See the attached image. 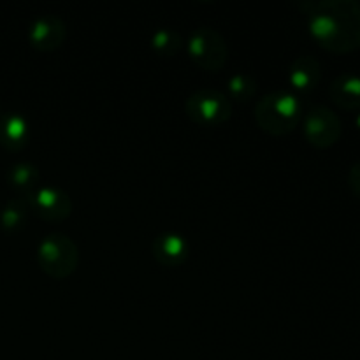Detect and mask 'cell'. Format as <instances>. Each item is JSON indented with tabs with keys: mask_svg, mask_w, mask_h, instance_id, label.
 Wrapping results in <instances>:
<instances>
[{
	"mask_svg": "<svg viewBox=\"0 0 360 360\" xmlns=\"http://www.w3.org/2000/svg\"><path fill=\"white\" fill-rule=\"evenodd\" d=\"M39 267L55 280H65L79 264V248L70 236L51 232L44 236L37 246Z\"/></svg>",
	"mask_w": 360,
	"mask_h": 360,
	"instance_id": "obj_3",
	"label": "cell"
},
{
	"mask_svg": "<svg viewBox=\"0 0 360 360\" xmlns=\"http://www.w3.org/2000/svg\"><path fill=\"white\" fill-rule=\"evenodd\" d=\"M28 211H30V206L25 197H14L7 200L6 206L0 210V225L4 231L14 232L23 227L27 224Z\"/></svg>",
	"mask_w": 360,
	"mask_h": 360,
	"instance_id": "obj_14",
	"label": "cell"
},
{
	"mask_svg": "<svg viewBox=\"0 0 360 360\" xmlns=\"http://www.w3.org/2000/svg\"><path fill=\"white\" fill-rule=\"evenodd\" d=\"M30 211L46 221H62L72 213V200L58 186L39 185L32 193L25 195Z\"/></svg>",
	"mask_w": 360,
	"mask_h": 360,
	"instance_id": "obj_7",
	"label": "cell"
},
{
	"mask_svg": "<svg viewBox=\"0 0 360 360\" xmlns=\"http://www.w3.org/2000/svg\"><path fill=\"white\" fill-rule=\"evenodd\" d=\"M320 79H322V65L311 55L297 56L288 67V81L292 88L301 94L315 90Z\"/></svg>",
	"mask_w": 360,
	"mask_h": 360,
	"instance_id": "obj_11",
	"label": "cell"
},
{
	"mask_svg": "<svg viewBox=\"0 0 360 360\" xmlns=\"http://www.w3.org/2000/svg\"><path fill=\"white\" fill-rule=\"evenodd\" d=\"M329 95L336 105L347 111L360 109V74L343 72L333 79Z\"/></svg>",
	"mask_w": 360,
	"mask_h": 360,
	"instance_id": "obj_12",
	"label": "cell"
},
{
	"mask_svg": "<svg viewBox=\"0 0 360 360\" xmlns=\"http://www.w3.org/2000/svg\"><path fill=\"white\" fill-rule=\"evenodd\" d=\"M257 86H259V84H257L255 77L250 76V74H245V72L232 74L227 81L229 98L238 102L250 101V98L255 97Z\"/></svg>",
	"mask_w": 360,
	"mask_h": 360,
	"instance_id": "obj_16",
	"label": "cell"
},
{
	"mask_svg": "<svg viewBox=\"0 0 360 360\" xmlns=\"http://www.w3.org/2000/svg\"><path fill=\"white\" fill-rule=\"evenodd\" d=\"M348 185H350L352 192L360 197V160L352 165L350 172H348Z\"/></svg>",
	"mask_w": 360,
	"mask_h": 360,
	"instance_id": "obj_17",
	"label": "cell"
},
{
	"mask_svg": "<svg viewBox=\"0 0 360 360\" xmlns=\"http://www.w3.org/2000/svg\"><path fill=\"white\" fill-rule=\"evenodd\" d=\"M7 181L18 192H23L25 195H28L39 186L41 172H39L37 165L30 164V162H18V164L11 165L9 171H7Z\"/></svg>",
	"mask_w": 360,
	"mask_h": 360,
	"instance_id": "obj_13",
	"label": "cell"
},
{
	"mask_svg": "<svg viewBox=\"0 0 360 360\" xmlns=\"http://www.w3.org/2000/svg\"><path fill=\"white\" fill-rule=\"evenodd\" d=\"M355 127L360 130V109H359L357 115H355Z\"/></svg>",
	"mask_w": 360,
	"mask_h": 360,
	"instance_id": "obj_18",
	"label": "cell"
},
{
	"mask_svg": "<svg viewBox=\"0 0 360 360\" xmlns=\"http://www.w3.org/2000/svg\"><path fill=\"white\" fill-rule=\"evenodd\" d=\"M253 116L257 125L267 134L285 136L302 120V102L292 91L274 90L257 101Z\"/></svg>",
	"mask_w": 360,
	"mask_h": 360,
	"instance_id": "obj_2",
	"label": "cell"
},
{
	"mask_svg": "<svg viewBox=\"0 0 360 360\" xmlns=\"http://www.w3.org/2000/svg\"><path fill=\"white\" fill-rule=\"evenodd\" d=\"M306 14L311 37L323 49L347 55L360 49V2L357 0H306L297 4Z\"/></svg>",
	"mask_w": 360,
	"mask_h": 360,
	"instance_id": "obj_1",
	"label": "cell"
},
{
	"mask_svg": "<svg viewBox=\"0 0 360 360\" xmlns=\"http://www.w3.org/2000/svg\"><path fill=\"white\" fill-rule=\"evenodd\" d=\"M151 48L162 56H172L181 49L183 37L178 30L171 27H162L151 34Z\"/></svg>",
	"mask_w": 360,
	"mask_h": 360,
	"instance_id": "obj_15",
	"label": "cell"
},
{
	"mask_svg": "<svg viewBox=\"0 0 360 360\" xmlns=\"http://www.w3.org/2000/svg\"><path fill=\"white\" fill-rule=\"evenodd\" d=\"M186 115L204 127H217L227 122L234 104L225 91L217 88H199L185 102Z\"/></svg>",
	"mask_w": 360,
	"mask_h": 360,
	"instance_id": "obj_4",
	"label": "cell"
},
{
	"mask_svg": "<svg viewBox=\"0 0 360 360\" xmlns=\"http://www.w3.org/2000/svg\"><path fill=\"white\" fill-rule=\"evenodd\" d=\"M30 137V127L27 118L18 111H7L0 115V144L7 151H20L27 146Z\"/></svg>",
	"mask_w": 360,
	"mask_h": 360,
	"instance_id": "obj_10",
	"label": "cell"
},
{
	"mask_svg": "<svg viewBox=\"0 0 360 360\" xmlns=\"http://www.w3.org/2000/svg\"><path fill=\"white\" fill-rule=\"evenodd\" d=\"M188 55L200 69L217 72L221 70L229 58V46L225 37L213 27H197L186 41Z\"/></svg>",
	"mask_w": 360,
	"mask_h": 360,
	"instance_id": "obj_5",
	"label": "cell"
},
{
	"mask_svg": "<svg viewBox=\"0 0 360 360\" xmlns=\"http://www.w3.org/2000/svg\"><path fill=\"white\" fill-rule=\"evenodd\" d=\"M151 253L160 266L179 267L190 257V243L179 232H162L151 243Z\"/></svg>",
	"mask_w": 360,
	"mask_h": 360,
	"instance_id": "obj_9",
	"label": "cell"
},
{
	"mask_svg": "<svg viewBox=\"0 0 360 360\" xmlns=\"http://www.w3.org/2000/svg\"><path fill=\"white\" fill-rule=\"evenodd\" d=\"M341 132H343V123L333 109L323 104L308 109L304 116V137L309 144L326 150L340 141Z\"/></svg>",
	"mask_w": 360,
	"mask_h": 360,
	"instance_id": "obj_6",
	"label": "cell"
},
{
	"mask_svg": "<svg viewBox=\"0 0 360 360\" xmlns=\"http://www.w3.org/2000/svg\"><path fill=\"white\" fill-rule=\"evenodd\" d=\"M67 37V27L56 14H41L28 27V42L37 51H55Z\"/></svg>",
	"mask_w": 360,
	"mask_h": 360,
	"instance_id": "obj_8",
	"label": "cell"
}]
</instances>
